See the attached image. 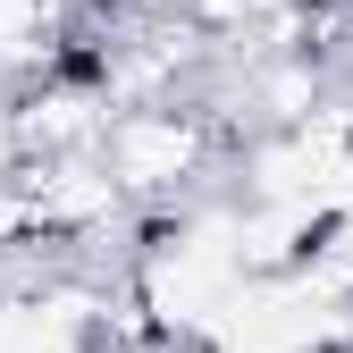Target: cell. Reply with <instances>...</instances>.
<instances>
[{"label":"cell","instance_id":"1","mask_svg":"<svg viewBox=\"0 0 353 353\" xmlns=\"http://www.w3.org/2000/svg\"><path fill=\"white\" fill-rule=\"evenodd\" d=\"M101 160L118 168V185L135 202L176 194L185 176H202L219 160V118L194 101H143V110H110L101 126Z\"/></svg>","mask_w":353,"mask_h":353},{"label":"cell","instance_id":"2","mask_svg":"<svg viewBox=\"0 0 353 353\" xmlns=\"http://www.w3.org/2000/svg\"><path fill=\"white\" fill-rule=\"evenodd\" d=\"M26 168H34V152H26V135H17V110L0 101V185H17Z\"/></svg>","mask_w":353,"mask_h":353},{"label":"cell","instance_id":"3","mask_svg":"<svg viewBox=\"0 0 353 353\" xmlns=\"http://www.w3.org/2000/svg\"><path fill=\"white\" fill-rule=\"evenodd\" d=\"M328 118H336V160L353 168V101H345V110H328Z\"/></svg>","mask_w":353,"mask_h":353}]
</instances>
